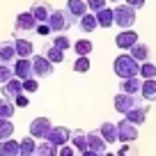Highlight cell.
Instances as JSON below:
<instances>
[{
    "mask_svg": "<svg viewBox=\"0 0 156 156\" xmlns=\"http://www.w3.org/2000/svg\"><path fill=\"white\" fill-rule=\"evenodd\" d=\"M112 71H115V76H119V80L140 76V62L131 53H122V55H117L115 62H112Z\"/></svg>",
    "mask_w": 156,
    "mask_h": 156,
    "instance_id": "1",
    "label": "cell"
},
{
    "mask_svg": "<svg viewBox=\"0 0 156 156\" xmlns=\"http://www.w3.org/2000/svg\"><path fill=\"white\" fill-rule=\"evenodd\" d=\"M115 9V25L119 30H131L133 23H136V12L131 5H126V2H119V5L112 7Z\"/></svg>",
    "mask_w": 156,
    "mask_h": 156,
    "instance_id": "2",
    "label": "cell"
},
{
    "mask_svg": "<svg viewBox=\"0 0 156 156\" xmlns=\"http://www.w3.org/2000/svg\"><path fill=\"white\" fill-rule=\"evenodd\" d=\"M73 21H78V19L71 16L67 12V7H64V9H53V14H51V19H48V25H51V30H53V34H55V32H67L69 28H73Z\"/></svg>",
    "mask_w": 156,
    "mask_h": 156,
    "instance_id": "3",
    "label": "cell"
},
{
    "mask_svg": "<svg viewBox=\"0 0 156 156\" xmlns=\"http://www.w3.org/2000/svg\"><path fill=\"white\" fill-rule=\"evenodd\" d=\"M115 110L122 112V115H126L129 110H133V108L142 106V103H147L145 99H142V94H126V92H119L115 97Z\"/></svg>",
    "mask_w": 156,
    "mask_h": 156,
    "instance_id": "4",
    "label": "cell"
},
{
    "mask_svg": "<svg viewBox=\"0 0 156 156\" xmlns=\"http://www.w3.org/2000/svg\"><path fill=\"white\" fill-rule=\"evenodd\" d=\"M51 129H53V124H51L48 117H34L32 122H30V136L37 138V140H46Z\"/></svg>",
    "mask_w": 156,
    "mask_h": 156,
    "instance_id": "5",
    "label": "cell"
},
{
    "mask_svg": "<svg viewBox=\"0 0 156 156\" xmlns=\"http://www.w3.org/2000/svg\"><path fill=\"white\" fill-rule=\"evenodd\" d=\"M117 131H119V142H136L138 140V124L129 122L126 117H122L117 122Z\"/></svg>",
    "mask_w": 156,
    "mask_h": 156,
    "instance_id": "6",
    "label": "cell"
},
{
    "mask_svg": "<svg viewBox=\"0 0 156 156\" xmlns=\"http://www.w3.org/2000/svg\"><path fill=\"white\" fill-rule=\"evenodd\" d=\"M32 69H34V78H48L53 76L55 64L46 55H37V58H32Z\"/></svg>",
    "mask_w": 156,
    "mask_h": 156,
    "instance_id": "7",
    "label": "cell"
},
{
    "mask_svg": "<svg viewBox=\"0 0 156 156\" xmlns=\"http://www.w3.org/2000/svg\"><path fill=\"white\" fill-rule=\"evenodd\" d=\"M14 76L21 78V80H28V78H34V69H32V58H19L14 64Z\"/></svg>",
    "mask_w": 156,
    "mask_h": 156,
    "instance_id": "8",
    "label": "cell"
},
{
    "mask_svg": "<svg viewBox=\"0 0 156 156\" xmlns=\"http://www.w3.org/2000/svg\"><path fill=\"white\" fill-rule=\"evenodd\" d=\"M138 32H133V30H119V34L115 37V44L119 51H131L133 46L138 44Z\"/></svg>",
    "mask_w": 156,
    "mask_h": 156,
    "instance_id": "9",
    "label": "cell"
},
{
    "mask_svg": "<svg viewBox=\"0 0 156 156\" xmlns=\"http://www.w3.org/2000/svg\"><path fill=\"white\" fill-rule=\"evenodd\" d=\"M0 94H2L5 99H12V101H14L19 94H23V80L14 76L12 80H7L5 85H0Z\"/></svg>",
    "mask_w": 156,
    "mask_h": 156,
    "instance_id": "10",
    "label": "cell"
},
{
    "mask_svg": "<svg viewBox=\"0 0 156 156\" xmlns=\"http://www.w3.org/2000/svg\"><path fill=\"white\" fill-rule=\"evenodd\" d=\"M37 23L39 21L32 16V12H21L19 16H16V23H14V28L16 30H21V32H32V30H37Z\"/></svg>",
    "mask_w": 156,
    "mask_h": 156,
    "instance_id": "11",
    "label": "cell"
},
{
    "mask_svg": "<svg viewBox=\"0 0 156 156\" xmlns=\"http://www.w3.org/2000/svg\"><path fill=\"white\" fill-rule=\"evenodd\" d=\"M30 12H32V16L39 21V23H48L51 14H53V7H51L46 0H37V2H32Z\"/></svg>",
    "mask_w": 156,
    "mask_h": 156,
    "instance_id": "12",
    "label": "cell"
},
{
    "mask_svg": "<svg viewBox=\"0 0 156 156\" xmlns=\"http://www.w3.org/2000/svg\"><path fill=\"white\" fill-rule=\"evenodd\" d=\"M46 140H51L53 145H58V147L69 145V142H71V129H67V126H53Z\"/></svg>",
    "mask_w": 156,
    "mask_h": 156,
    "instance_id": "13",
    "label": "cell"
},
{
    "mask_svg": "<svg viewBox=\"0 0 156 156\" xmlns=\"http://www.w3.org/2000/svg\"><path fill=\"white\" fill-rule=\"evenodd\" d=\"M16 60H19V53H16L14 39H12V41H2V46H0V62L2 64H14Z\"/></svg>",
    "mask_w": 156,
    "mask_h": 156,
    "instance_id": "14",
    "label": "cell"
},
{
    "mask_svg": "<svg viewBox=\"0 0 156 156\" xmlns=\"http://www.w3.org/2000/svg\"><path fill=\"white\" fill-rule=\"evenodd\" d=\"M99 133L103 136V140H106L108 145L119 142V131H117V124H112V122H103L101 126H99Z\"/></svg>",
    "mask_w": 156,
    "mask_h": 156,
    "instance_id": "15",
    "label": "cell"
},
{
    "mask_svg": "<svg viewBox=\"0 0 156 156\" xmlns=\"http://www.w3.org/2000/svg\"><path fill=\"white\" fill-rule=\"evenodd\" d=\"M140 90H142V78H140V76H133V78H124V80H119V92L140 94Z\"/></svg>",
    "mask_w": 156,
    "mask_h": 156,
    "instance_id": "16",
    "label": "cell"
},
{
    "mask_svg": "<svg viewBox=\"0 0 156 156\" xmlns=\"http://www.w3.org/2000/svg\"><path fill=\"white\" fill-rule=\"evenodd\" d=\"M147 112H149V103H142V106H138V108H133V110H129L126 115V119L129 122H133V124H145V119H147Z\"/></svg>",
    "mask_w": 156,
    "mask_h": 156,
    "instance_id": "17",
    "label": "cell"
},
{
    "mask_svg": "<svg viewBox=\"0 0 156 156\" xmlns=\"http://www.w3.org/2000/svg\"><path fill=\"white\" fill-rule=\"evenodd\" d=\"M87 147L92 151H99V154H106V149H108V142L103 140V136L99 131H92V133H87Z\"/></svg>",
    "mask_w": 156,
    "mask_h": 156,
    "instance_id": "18",
    "label": "cell"
},
{
    "mask_svg": "<svg viewBox=\"0 0 156 156\" xmlns=\"http://www.w3.org/2000/svg\"><path fill=\"white\" fill-rule=\"evenodd\" d=\"M67 12L71 16H76V19H83V16L90 12V7H87L85 0H67Z\"/></svg>",
    "mask_w": 156,
    "mask_h": 156,
    "instance_id": "19",
    "label": "cell"
},
{
    "mask_svg": "<svg viewBox=\"0 0 156 156\" xmlns=\"http://www.w3.org/2000/svg\"><path fill=\"white\" fill-rule=\"evenodd\" d=\"M0 156H21V142L14 138L0 140Z\"/></svg>",
    "mask_w": 156,
    "mask_h": 156,
    "instance_id": "20",
    "label": "cell"
},
{
    "mask_svg": "<svg viewBox=\"0 0 156 156\" xmlns=\"http://www.w3.org/2000/svg\"><path fill=\"white\" fill-rule=\"evenodd\" d=\"M71 145L76 147V151H87L90 147H87V133L83 131V129H73L71 131Z\"/></svg>",
    "mask_w": 156,
    "mask_h": 156,
    "instance_id": "21",
    "label": "cell"
},
{
    "mask_svg": "<svg viewBox=\"0 0 156 156\" xmlns=\"http://www.w3.org/2000/svg\"><path fill=\"white\" fill-rule=\"evenodd\" d=\"M142 99L147 103L156 101V78H142V90H140Z\"/></svg>",
    "mask_w": 156,
    "mask_h": 156,
    "instance_id": "22",
    "label": "cell"
},
{
    "mask_svg": "<svg viewBox=\"0 0 156 156\" xmlns=\"http://www.w3.org/2000/svg\"><path fill=\"white\" fill-rule=\"evenodd\" d=\"M78 28L83 30V32H94L99 28V21H97V14L94 12H87L83 19H78Z\"/></svg>",
    "mask_w": 156,
    "mask_h": 156,
    "instance_id": "23",
    "label": "cell"
},
{
    "mask_svg": "<svg viewBox=\"0 0 156 156\" xmlns=\"http://www.w3.org/2000/svg\"><path fill=\"white\" fill-rule=\"evenodd\" d=\"M97 21H99V28H110V25H115V9H110V7L99 9Z\"/></svg>",
    "mask_w": 156,
    "mask_h": 156,
    "instance_id": "24",
    "label": "cell"
},
{
    "mask_svg": "<svg viewBox=\"0 0 156 156\" xmlns=\"http://www.w3.org/2000/svg\"><path fill=\"white\" fill-rule=\"evenodd\" d=\"M37 147H39L37 138L32 136L21 138V156H37Z\"/></svg>",
    "mask_w": 156,
    "mask_h": 156,
    "instance_id": "25",
    "label": "cell"
},
{
    "mask_svg": "<svg viewBox=\"0 0 156 156\" xmlns=\"http://www.w3.org/2000/svg\"><path fill=\"white\" fill-rule=\"evenodd\" d=\"M129 53H131L133 55V58H136L138 60V62H147V60H149V55H151V51H149V46H147V44H142V41H138V44L136 46H133V48L131 51H129Z\"/></svg>",
    "mask_w": 156,
    "mask_h": 156,
    "instance_id": "26",
    "label": "cell"
},
{
    "mask_svg": "<svg viewBox=\"0 0 156 156\" xmlns=\"http://www.w3.org/2000/svg\"><path fill=\"white\" fill-rule=\"evenodd\" d=\"M37 156H60V147L53 145L51 140H39Z\"/></svg>",
    "mask_w": 156,
    "mask_h": 156,
    "instance_id": "27",
    "label": "cell"
},
{
    "mask_svg": "<svg viewBox=\"0 0 156 156\" xmlns=\"http://www.w3.org/2000/svg\"><path fill=\"white\" fill-rule=\"evenodd\" d=\"M14 44H16V53H19V58H32V53H34L32 41H28V39H14Z\"/></svg>",
    "mask_w": 156,
    "mask_h": 156,
    "instance_id": "28",
    "label": "cell"
},
{
    "mask_svg": "<svg viewBox=\"0 0 156 156\" xmlns=\"http://www.w3.org/2000/svg\"><path fill=\"white\" fill-rule=\"evenodd\" d=\"M44 55H46V58H48L53 64L64 62V51H62V48H58L55 44H48V46H46V48H44Z\"/></svg>",
    "mask_w": 156,
    "mask_h": 156,
    "instance_id": "29",
    "label": "cell"
},
{
    "mask_svg": "<svg viewBox=\"0 0 156 156\" xmlns=\"http://www.w3.org/2000/svg\"><path fill=\"white\" fill-rule=\"evenodd\" d=\"M14 110H16V103L12 99H0V119H12L14 117Z\"/></svg>",
    "mask_w": 156,
    "mask_h": 156,
    "instance_id": "30",
    "label": "cell"
},
{
    "mask_svg": "<svg viewBox=\"0 0 156 156\" xmlns=\"http://www.w3.org/2000/svg\"><path fill=\"white\" fill-rule=\"evenodd\" d=\"M92 41H90V39H78L76 44H73V53L76 55H90L92 53Z\"/></svg>",
    "mask_w": 156,
    "mask_h": 156,
    "instance_id": "31",
    "label": "cell"
},
{
    "mask_svg": "<svg viewBox=\"0 0 156 156\" xmlns=\"http://www.w3.org/2000/svg\"><path fill=\"white\" fill-rule=\"evenodd\" d=\"M14 138V124L12 119H0V140H9Z\"/></svg>",
    "mask_w": 156,
    "mask_h": 156,
    "instance_id": "32",
    "label": "cell"
},
{
    "mask_svg": "<svg viewBox=\"0 0 156 156\" xmlns=\"http://www.w3.org/2000/svg\"><path fill=\"white\" fill-rule=\"evenodd\" d=\"M51 44H55L58 48H62V51H67V48H73V44L69 41V37H67L64 32H55V34H53V41H51Z\"/></svg>",
    "mask_w": 156,
    "mask_h": 156,
    "instance_id": "33",
    "label": "cell"
},
{
    "mask_svg": "<svg viewBox=\"0 0 156 156\" xmlns=\"http://www.w3.org/2000/svg\"><path fill=\"white\" fill-rule=\"evenodd\" d=\"M73 71H78V73L90 71V58H87V55H78V58H76V62H73Z\"/></svg>",
    "mask_w": 156,
    "mask_h": 156,
    "instance_id": "34",
    "label": "cell"
},
{
    "mask_svg": "<svg viewBox=\"0 0 156 156\" xmlns=\"http://www.w3.org/2000/svg\"><path fill=\"white\" fill-rule=\"evenodd\" d=\"M12 78H14V67L0 62V85H5L7 80H12Z\"/></svg>",
    "mask_w": 156,
    "mask_h": 156,
    "instance_id": "35",
    "label": "cell"
},
{
    "mask_svg": "<svg viewBox=\"0 0 156 156\" xmlns=\"http://www.w3.org/2000/svg\"><path fill=\"white\" fill-rule=\"evenodd\" d=\"M140 76H142V78H156V64L149 62V60H147V62H142V64H140Z\"/></svg>",
    "mask_w": 156,
    "mask_h": 156,
    "instance_id": "36",
    "label": "cell"
},
{
    "mask_svg": "<svg viewBox=\"0 0 156 156\" xmlns=\"http://www.w3.org/2000/svg\"><path fill=\"white\" fill-rule=\"evenodd\" d=\"M85 2H87L90 12H94V14H97L99 9H103V7H108V5H106L108 0H85Z\"/></svg>",
    "mask_w": 156,
    "mask_h": 156,
    "instance_id": "37",
    "label": "cell"
},
{
    "mask_svg": "<svg viewBox=\"0 0 156 156\" xmlns=\"http://www.w3.org/2000/svg\"><path fill=\"white\" fill-rule=\"evenodd\" d=\"M37 90H39L37 78H28V80H23V92H37Z\"/></svg>",
    "mask_w": 156,
    "mask_h": 156,
    "instance_id": "38",
    "label": "cell"
},
{
    "mask_svg": "<svg viewBox=\"0 0 156 156\" xmlns=\"http://www.w3.org/2000/svg\"><path fill=\"white\" fill-rule=\"evenodd\" d=\"M37 34H41V37H48V34H53V30H51L48 23H37V30H34Z\"/></svg>",
    "mask_w": 156,
    "mask_h": 156,
    "instance_id": "39",
    "label": "cell"
},
{
    "mask_svg": "<svg viewBox=\"0 0 156 156\" xmlns=\"http://www.w3.org/2000/svg\"><path fill=\"white\" fill-rule=\"evenodd\" d=\"M60 156H76V147L73 145H62L60 147Z\"/></svg>",
    "mask_w": 156,
    "mask_h": 156,
    "instance_id": "40",
    "label": "cell"
},
{
    "mask_svg": "<svg viewBox=\"0 0 156 156\" xmlns=\"http://www.w3.org/2000/svg\"><path fill=\"white\" fill-rule=\"evenodd\" d=\"M14 103H16V108H25V106L30 103V99L25 97V92H23V94H19V97L14 99Z\"/></svg>",
    "mask_w": 156,
    "mask_h": 156,
    "instance_id": "41",
    "label": "cell"
},
{
    "mask_svg": "<svg viewBox=\"0 0 156 156\" xmlns=\"http://www.w3.org/2000/svg\"><path fill=\"white\" fill-rule=\"evenodd\" d=\"M131 142H122V149L117 151V156H131Z\"/></svg>",
    "mask_w": 156,
    "mask_h": 156,
    "instance_id": "42",
    "label": "cell"
},
{
    "mask_svg": "<svg viewBox=\"0 0 156 156\" xmlns=\"http://www.w3.org/2000/svg\"><path fill=\"white\" fill-rule=\"evenodd\" d=\"M124 2L131 5L133 9H142V7H145V0H124Z\"/></svg>",
    "mask_w": 156,
    "mask_h": 156,
    "instance_id": "43",
    "label": "cell"
},
{
    "mask_svg": "<svg viewBox=\"0 0 156 156\" xmlns=\"http://www.w3.org/2000/svg\"><path fill=\"white\" fill-rule=\"evenodd\" d=\"M80 156H101V154H99V151H92V149H87V151H83Z\"/></svg>",
    "mask_w": 156,
    "mask_h": 156,
    "instance_id": "44",
    "label": "cell"
},
{
    "mask_svg": "<svg viewBox=\"0 0 156 156\" xmlns=\"http://www.w3.org/2000/svg\"><path fill=\"white\" fill-rule=\"evenodd\" d=\"M101 156H117V154H112V151H106V154H101Z\"/></svg>",
    "mask_w": 156,
    "mask_h": 156,
    "instance_id": "45",
    "label": "cell"
},
{
    "mask_svg": "<svg viewBox=\"0 0 156 156\" xmlns=\"http://www.w3.org/2000/svg\"><path fill=\"white\" fill-rule=\"evenodd\" d=\"M108 2H117V5H119V2H122V0H108Z\"/></svg>",
    "mask_w": 156,
    "mask_h": 156,
    "instance_id": "46",
    "label": "cell"
},
{
    "mask_svg": "<svg viewBox=\"0 0 156 156\" xmlns=\"http://www.w3.org/2000/svg\"><path fill=\"white\" fill-rule=\"evenodd\" d=\"M0 46H2V44H0Z\"/></svg>",
    "mask_w": 156,
    "mask_h": 156,
    "instance_id": "47",
    "label": "cell"
}]
</instances>
